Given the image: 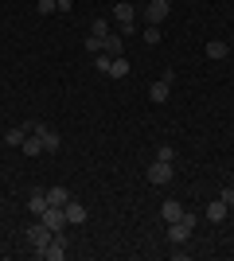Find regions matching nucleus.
<instances>
[{"label":"nucleus","instance_id":"24","mask_svg":"<svg viewBox=\"0 0 234 261\" xmlns=\"http://www.w3.org/2000/svg\"><path fill=\"white\" fill-rule=\"evenodd\" d=\"M86 51H90V55L101 51V39H98V35H86Z\"/></svg>","mask_w":234,"mask_h":261},{"label":"nucleus","instance_id":"20","mask_svg":"<svg viewBox=\"0 0 234 261\" xmlns=\"http://www.w3.org/2000/svg\"><path fill=\"white\" fill-rule=\"evenodd\" d=\"M141 35H145V43H148V47H156V43H160V28H156V23H148V28H145Z\"/></svg>","mask_w":234,"mask_h":261},{"label":"nucleus","instance_id":"13","mask_svg":"<svg viewBox=\"0 0 234 261\" xmlns=\"http://www.w3.org/2000/svg\"><path fill=\"white\" fill-rule=\"evenodd\" d=\"M70 199L74 195H70L67 187H47V203H51V207H67Z\"/></svg>","mask_w":234,"mask_h":261},{"label":"nucleus","instance_id":"6","mask_svg":"<svg viewBox=\"0 0 234 261\" xmlns=\"http://www.w3.org/2000/svg\"><path fill=\"white\" fill-rule=\"evenodd\" d=\"M168 8H172L168 0H148L145 4V23H156V28H160V23L168 20Z\"/></svg>","mask_w":234,"mask_h":261},{"label":"nucleus","instance_id":"12","mask_svg":"<svg viewBox=\"0 0 234 261\" xmlns=\"http://www.w3.org/2000/svg\"><path fill=\"white\" fill-rule=\"evenodd\" d=\"M203 51H207V59H215V63H219V59H226V55H230V43H226V39H211Z\"/></svg>","mask_w":234,"mask_h":261},{"label":"nucleus","instance_id":"22","mask_svg":"<svg viewBox=\"0 0 234 261\" xmlns=\"http://www.w3.org/2000/svg\"><path fill=\"white\" fill-rule=\"evenodd\" d=\"M110 63H113V59H110L106 51H98V55H94V66H98L101 74H110Z\"/></svg>","mask_w":234,"mask_h":261},{"label":"nucleus","instance_id":"26","mask_svg":"<svg viewBox=\"0 0 234 261\" xmlns=\"http://www.w3.org/2000/svg\"><path fill=\"white\" fill-rule=\"evenodd\" d=\"M145 4H148V0H145Z\"/></svg>","mask_w":234,"mask_h":261},{"label":"nucleus","instance_id":"5","mask_svg":"<svg viewBox=\"0 0 234 261\" xmlns=\"http://www.w3.org/2000/svg\"><path fill=\"white\" fill-rule=\"evenodd\" d=\"M28 129H32L35 137H39V144H43V152H55L59 144H63V137H59V133H51V129H47V125H39V121H32Z\"/></svg>","mask_w":234,"mask_h":261},{"label":"nucleus","instance_id":"9","mask_svg":"<svg viewBox=\"0 0 234 261\" xmlns=\"http://www.w3.org/2000/svg\"><path fill=\"white\" fill-rule=\"evenodd\" d=\"M63 215H67V226H82V222H86V207H82V203H78V199H70L67 207H63Z\"/></svg>","mask_w":234,"mask_h":261},{"label":"nucleus","instance_id":"10","mask_svg":"<svg viewBox=\"0 0 234 261\" xmlns=\"http://www.w3.org/2000/svg\"><path fill=\"white\" fill-rule=\"evenodd\" d=\"M148 98H152L156 106H164V101L172 98V82H168V78H160V82H152V86H148Z\"/></svg>","mask_w":234,"mask_h":261},{"label":"nucleus","instance_id":"8","mask_svg":"<svg viewBox=\"0 0 234 261\" xmlns=\"http://www.w3.org/2000/svg\"><path fill=\"white\" fill-rule=\"evenodd\" d=\"M101 51L110 55V59H117V55H125V35L121 32H110L106 39H101Z\"/></svg>","mask_w":234,"mask_h":261},{"label":"nucleus","instance_id":"18","mask_svg":"<svg viewBox=\"0 0 234 261\" xmlns=\"http://www.w3.org/2000/svg\"><path fill=\"white\" fill-rule=\"evenodd\" d=\"M20 148H23V156H43V144H39V137H35V133L20 144Z\"/></svg>","mask_w":234,"mask_h":261},{"label":"nucleus","instance_id":"19","mask_svg":"<svg viewBox=\"0 0 234 261\" xmlns=\"http://www.w3.org/2000/svg\"><path fill=\"white\" fill-rule=\"evenodd\" d=\"M90 35L106 39V35H110V20H106V16H101V20H94V23H90Z\"/></svg>","mask_w":234,"mask_h":261},{"label":"nucleus","instance_id":"23","mask_svg":"<svg viewBox=\"0 0 234 261\" xmlns=\"http://www.w3.org/2000/svg\"><path fill=\"white\" fill-rule=\"evenodd\" d=\"M156 160H168V164H172V160H176V152H172L168 144H160V148H156Z\"/></svg>","mask_w":234,"mask_h":261},{"label":"nucleus","instance_id":"25","mask_svg":"<svg viewBox=\"0 0 234 261\" xmlns=\"http://www.w3.org/2000/svg\"><path fill=\"white\" fill-rule=\"evenodd\" d=\"M219 199H223L226 207H234V187H223V191H219Z\"/></svg>","mask_w":234,"mask_h":261},{"label":"nucleus","instance_id":"1","mask_svg":"<svg viewBox=\"0 0 234 261\" xmlns=\"http://www.w3.org/2000/svg\"><path fill=\"white\" fill-rule=\"evenodd\" d=\"M35 257H43V261H63V257H67V234H63V230H59V234H51V242H47Z\"/></svg>","mask_w":234,"mask_h":261},{"label":"nucleus","instance_id":"15","mask_svg":"<svg viewBox=\"0 0 234 261\" xmlns=\"http://www.w3.org/2000/svg\"><path fill=\"white\" fill-rule=\"evenodd\" d=\"M110 78H117V82L129 78V59H125V55H117V59L110 63Z\"/></svg>","mask_w":234,"mask_h":261},{"label":"nucleus","instance_id":"3","mask_svg":"<svg viewBox=\"0 0 234 261\" xmlns=\"http://www.w3.org/2000/svg\"><path fill=\"white\" fill-rule=\"evenodd\" d=\"M172 175H176V168H172L168 160H152L148 164V184L164 187V184H172Z\"/></svg>","mask_w":234,"mask_h":261},{"label":"nucleus","instance_id":"4","mask_svg":"<svg viewBox=\"0 0 234 261\" xmlns=\"http://www.w3.org/2000/svg\"><path fill=\"white\" fill-rule=\"evenodd\" d=\"M23 242H28V246H32V250L39 253V250L47 246V242H51V230H47L43 222H32V226L23 230Z\"/></svg>","mask_w":234,"mask_h":261},{"label":"nucleus","instance_id":"16","mask_svg":"<svg viewBox=\"0 0 234 261\" xmlns=\"http://www.w3.org/2000/svg\"><path fill=\"white\" fill-rule=\"evenodd\" d=\"M28 133H32L28 125H23V129H8V133H4V144H12V148H20V144L28 141Z\"/></svg>","mask_w":234,"mask_h":261},{"label":"nucleus","instance_id":"11","mask_svg":"<svg viewBox=\"0 0 234 261\" xmlns=\"http://www.w3.org/2000/svg\"><path fill=\"white\" fill-rule=\"evenodd\" d=\"M51 207V203H47V187H39V191H32V199H28V211H32L35 218L43 215V211Z\"/></svg>","mask_w":234,"mask_h":261},{"label":"nucleus","instance_id":"14","mask_svg":"<svg viewBox=\"0 0 234 261\" xmlns=\"http://www.w3.org/2000/svg\"><path fill=\"white\" fill-rule=\"evenodd\" d=\"M226 211L230 207H226L223 199H211V203H207V218H211V222H226Z\"/></svg>","mask_w":234,"mask_h":261},{"label":"nucleus","instance_id":"2","mask_svg":"<svg viewBox=\"0 0 234 261\" xmlns=\"http://www.w3.org/2000/svg\"><path fill=\"white\" fill-rule=\"evenodd\" d=\"M113 20L121 23V35L137 32V28H133V20H137V8L129 4V0H117V8H113Z\"/></svg>","mask_w":234,"mask_h":261},{"label":"nucleus","instance_id":"17","mask_svg":"<svg viewBox=\"0 0 234 261\" xmlns=\"http://www.w3.org/2000/svg\"><path fill=\"white\" fill-rule=\"evenodd\" d=\"M160 215H164L168 222H176V218L184 215V207H179V199H164V207H160Z\"/></svg>","mask_w":234,"mask_h":261},{"label":"nucleus","instance_id":"21","mask_svg":"<svg viewBox=\"0 0 234 261\" xmlns=\"http://www.w3.org/2000/svg\"><path fill=\"white\" fill-rule=\"evenodd\" d=\"M55 8H59V0H35V12H39V16H51Z\"/></svg>","mask_w":234,"mask_h":261},{"label":"nucleus","instance_id":"7","mask_svg":"<svg viewBox=\"0 0 234 261\" xmlns=\"http://www.w3.org/2000/svg\"><path fill=\"white\" fill-rule=\"evenodd\" d=\"M39 222H43L51 234H59V230H67V215H63V207H47L43 215H39Z\"/></svg>","mask_w":234,"mask_h":261}]
</instances>
